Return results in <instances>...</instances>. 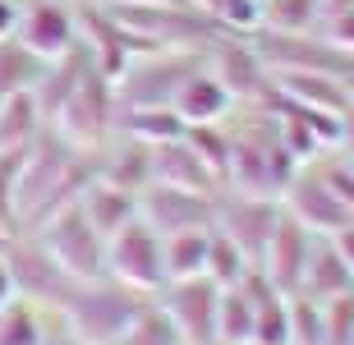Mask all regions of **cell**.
Instances as JSON below:
<instances>
[{
  "instance_id": "obj_20",
  "label": "cell",
  "mask_w": 354,
  "mask_h": 345,
  "mask_svg": "<svg viewBox=\"0 0 354 345\" xmlns=\"http://www.w3.org/2000/svg\"><path fill=\"white\" fill-rule=\"evenodd\" d=\"M184 129L189 124L175 115V106H115V129L111 133H124V138L157 147V143H171V138H184Z\"/></svg>"
},
{
  "instance_id": "obj_38",
  "label": "cell",
  "mask_w": 354,
  "mask_h": 345,
  "mask_svg": "<svg viewBox=\"0 0 354 345\" xmlns=\"http://www.w3.org/2000/svg\"><path fill=\"white\" fill-rule=\"evenodd\" d=\"M19 0H0V41L5 37H14V28H19Z\"/></svg>"
},
{
  "instance_id": "obj_8",
  "label": "cell",
  "mask_w": 354,
  "mask_h": 345,
  "mask_svg": "<svg viewBox=\"0 0 354 345\" xmlns=\"http://www.w3.org/2000/svg\"><path fill=\"white\" fill-rule=\"evenodd\" d=\"M276 221H281V198H272V194H235V189L230 194H216V221L212 226L235 239L239 249L249 253L253 267L263 258Z\"/></svg>"
},
{
  "instance_id": "obj_11",
  "label": "cell",
  "mask_w": 354,
  "mask_h": 345,
  "mask_svg": "<svg viewBox=\"0 0 354 345\" xmlns=\"http://www.w3.org/2000/svg\"><path fill=\"white\" fill-rule=\"evenodd\" d=\"M207 69L225 83V93L235 97V102H244V97L263 102L267 88H272V74H267L258 46L239 41V37H212L207 41Z\"/></svg>"
},
{
  "instance_id": "obj_7",
  "label": "cell",
  "mask_w": 354,
  "mask_h": 345,
  "mask_svg": "<svg viewBox=\"0 0 354 345\" xmlns=\"http://www.w3.org/2000/svg\"><path fill=\"white\" fill-rule=\"evenodd\" d=\"M157 304L175 322L184 345H216V304H221V286L212 277H184L166 281L157 290Z\"/></svg>"
},
{
  "instance_id": "obj_36",
  "label": "cell",
  "mask_w": 354,
  "mask_h": 345,
  "mask_svg": "<svg viewBox=\"0 0 354 345\" xmlns=\"http://www.w3.org/2000/svg\"><path fill=\"white\" fill-rule=\"evenodd\" d=\"M322 175H327V185L336 189V198L345 203V212L354 216V161H336V166H322Z\"/></svg>"
},
{
  "instance_id": "obj_28",
  "label": "cell",
  "mask_w": 354,
  "mask_h": 345,
  "mask_svg": "<svg viewBox=\"0 0 354 345\" xmlns=\"http://www.w3.org/2000/svg\"><path fill=\"white\" fill-rule=\"evenodd\" d=\"M249 253L239 249L230 235H221V230L212 226V239H207V267H203V277H212L216 286H239V281L249 277Z\"/></svg>"
},
{
  "instance_id": "obj_24",
  "label": "cell",
  "mask_w": 354,
  "mask_h": 345,
  "mask_svg": "<svg viewBox=\"0 0 354 345\" xmlns=\"http://www.w3.org/2000/svg\"><path fill=\"white\" fill-rule=\"evenodd\" d=\"M216 345H253V299L244 286H225L216 304Z\"/></svg>"
},
{
  "instance_id": "obj_33",
  "label": "cell",
  "mask_w": 354,
  "mask_h": 345,
  "mask_svg": "<svg viewBox=\"0 0 354 345\" xmlns=\"http://www.w3.org/2000/svg\"><path fill=\"white\" fill-rule=\"evenodd\" d=\"M322 345H354V290L322 299Z\"/></svg>"
},
{
  "instance_id": "obj_26",
  "label": "cell",
  "mask_w": 354,
  "mask_h": 345,
  "mask_svg": "<svg viewBox=\"0 0 354 345\" xmlns=\"http://www.w3.org/2000/svg\"><path fill=\"white\" fill-rule=\"evenodd\" d=\"M41 69H46V60H37V55L28 51L19 37H5V41H0V97L37 88Z\"/></svg>"
},
{
  "instance_id": "obj_27",
  "label": "cell",
  "mask_w": 354,
  "mask_h": 345,
  "mask_svg": "<svg viewBox=\"0 0 354 345\" xmlns=\"http://www.w3.org/2000/svg\"><path fill=\"white\" fill-rule=\"evenodd\" d=\"M115 345H180V332L166 318V308L157 304V295H152V299H143V308L133 313L129 327L115 336Z\"/></svg>"
},
{
  "instance_id": "obj_25",
  "label": "cell",
  "mask_w": 354,
  "mask_h": 345,
  "mask_svg": "<svg viewBox=\"0 0 354 345\" xmlns=\"http://www.w3.org/2000/svg\"><path fill=\"white\" fill-rule=\"evenodd\" d=\"M327 14V0H263L258 32H313Z\"/></svg>"
},
{
  "instance_id": "obj_16",
  "label": "cell",
  "mask_w": 354,
  "mask_h": 345,
  "mask_svg": "<svg viewBox=\"0 0 354 345\" xmlns=\"http://www.w3.org/2000/svg\"><path fill=\"white\" fill-rule=\"evenodd\" d=\"M171 106L184 124H221V120L230 115V106H235V97L225 93V83L216 79L207 65H198L194 74L180 83V93H175Z\"/></svg>"
},
{
  "instance_id": "obj_12",
  "label": "cell",
  "mask_w": 354,
  "mask_h": 345,
  "mask_svg": "<svg viewBox=\"0 0 354 345\" xmlns=\"http://www.w3.org/2000/svg\"><path fill=\"white\" fill-rule=\"evenodd\" d=\"M14 37L24 41L37 60L51 65V60H60V55L79 41V14L69 10V5H60V0H32V5L19 14Z\"/></svg>"
},
{
  "instance_id": "obj_2",
  "label": "cell",
  "mask_w": 354,
  "mask_h": 345,
  "mask_svg": "<svg viewBox=\"0 0 354 345\" xmlns=\"http://www.w3.org/2000/svg\"><path fill=\"white\" fill-rule=\"evenodd\" d=\"M198 65H207V46H161V51H147L143 65H129L115 79V106H171L180 83L194 74Z\"/></svg>"
},
{
  "instance_id": "obj_34",
  "label": "cell",
  "mask_w": 354,
  "mask_h": 345,
  "mask_svg": "<svg viewBox=\"0 0 354 345\" xmlns=\"http://www.w3.org/2000/svg\"><path fill=\"white\" fill-rule=\"evenodd\" d=\"M207 14L212 24L230 28V32H258L263 28V0H212Z\"/></svg>"
},
{
  "instance_id": "obj_40",
  "label": "cell",
  "mask_w": 354,
  "mask_h": 345,
  "mask_svg": "<svg viewBox=\"0 0 354 345\" xmlns=\"http://www.w3.org/2000/svg\"><path fill=\"white\" fill-rule=\"evenodd\" d=\"M14 235H19V230H10L5 221H0V258H5V249H10V239H14Z\"/></svg>"
},
{
  "instance_id": "obj_29",
  "label": "cell",
  "mask_w": 354,
  "mask_h": 345,
  "mask_svg": "<svg viewBox=\"0 0 354 345\" xmlns=\"http://www.w3.org/2000/svg\"><path fill=\"white\" fill-rule=\"evenodd\" d=\"M0 345H46V327H41V308L28 299L0 308Z\"/></svg>"
},
{
  "instance_id": "obj_22",
  "label": "cell",
  "mask_w": 354,
  "mask_h": 345,
  "mask_svg": "<svg viewBox=\"0 0 354 345\" xmlns=\"http://www.w3.org/2000/svg\"><path fill=\"white\" fill-rule=\"evenodd\" d=\"M207 239H212V226L161 235V267H166V281L203 277V267H207Z\"/></svg>"
},
{
  "instance_id": "obj_13",
  "label": "cell",
  "mask_w": 354,
  "mask_h": 345,
  "mask_svg": "<svg viewBox=\"0 0 354 345\" xmlns=\"http://www.w3.org/2000/svg\"><path fill=\"white\" fill-rule=\"evenodd\" d=\"M308 249H313V230L299 226V221L281 207V221H276V230H272V239H267L263 258H258V272H263L281 295H295L304 286Z\"/></svg>"
},
{
  "instance_id": "obj_6",
  "label": "cell",
  "mask_w": 354,
  "mask_h": 345,
  "mask_svg": "<svg viewBox=\"0 0 354 345\" xmlns=\"http://www.w3.org/2000/svg\"><path fill=\"white\" fill-rule=\"evenodd\" d=\"M51 129L69 138L74 147H97L106 133L115 129V83L92 69L88 79L65 97V106L55 111Z\"/></svg>"
},
{
  "instance_id": "obj_21",
  "label": "cell",
  "mask_w": 354,
  "mask_h": 345,
  "mask_svg": "<svg viewBox=\"0 0 354 345\" xmlns=\"http://www.w3.org/2000/svg\"><path fill=\"white\" fill-rule=\"evenodd\" d=\"M97 175L120 189H129V194H143L152 185V147L120 133V143L106 152V161H97Z\"/></svg>"
},
{
  "instance_id": "obj_44",
  "label": "cell",
  "mask_w": 354,
  "mask_h": 345,
  "mask_svg": "<svg viewBox=\"0 0 354 345\" xmlns=\"http://www.w3.org/2000/svg\"><path fill=\"white\" fill-rule=\"evenodd\" d=\"M180 345H184V341H180Z\"/></svg>"
},
{
  "instance_id": "obj_43",
  "label": "cell",
  "mask_w": 354,
  "mask_h": 345,
  "mask_svg": "<svg viewBox=\"0 0 354 345\" xmlns=\"http://www.w3.org/2000/svg\"><path fill=\"white\" fill-rule=\"evenodd\" d=\"M184 5H194V10H198V5H203V10H207V5H212V0H184Z\"/></svg>"
},
{
  "instance_id": "obj_3",
  "label": "cell",
  "mask_w": 354,
  "mask_h": 345,
  "mask_svg": "<svg viewBox=\"0 0 354 345\" xmlns=\"http://www.w3.org/2000/svg\"><path fill=\"white\" fill-rule=\"evenodd\" d=\"M32 235L46 244V253H51V258L65 267L74 281H97V277H106V239L92 230V221L83 216L79 198L65 203L60 212H51L37 230H32Z\"/></svg>"
},
{
  "instance_id": "obj_42",
  "label": "cell",
  "mask_w": 354,
  "mask_h": 345,
  "mask_svg": "<svg viewBox=\"0 0 354 345\" xmlns=\"http://www.w3.org/2000/svg\"><path fill=\"white\" fill-rule=\"evenodd\" d=\"M341 83H345V97H350V106H354V60H350V69H345Z\"/></svg>"
},
{
  "instance_id": "obj_32",
  "label": "cell",
  "mask_w": 354,
  "mask_h": 345,
  "mask_svg": "<svg viewBox=\"0 0 354 345\" xmlns=\"http://www.w3.org/2000/svg\"><path fill=\"white\" fill-rule=\"evenodd\" d=\"M184 138L194 143V152L207 161L212 171H216V180L225 185V161H230V129H225V124H189V129H184Z\"/></svg>"
},
{
  "instance_id": "obj_35",
  "label": "cell",
  "mask_w": 354,
  "mask_h": 345,
  "mask_svg": "<svg viewBox=\"0 0 354 345\" xmlns=\"http://www.w3.org/2000/svg\"><path fill=\"white\" fill-rule=\"evenodd\" d=\"M322 41H331L336 51L354 55V0L345 5H331L327 0V14H322Z\"/></svg>"
},
{
  "instance_id": "obj_1",
  "label": "cell",
  "mask_w": 354,
  "mask_h": 345,
  "mask_svg": "<svg viewBox=\"0 0 354 345\" xmlns=\"http://www.w3.org/2000/svg\"><path fill=\"white\" fill-rule=\"evenodd\" d=\"M143 299H152V295H138L111 277L74 281V290H69L65 304L55 308V318L65 322V332L79 336L83 345H115V336L133 322Z\"/></svg>"
},
{
  "instance_id": "obj_19",
  "label": "cell",
  "mask_w": 354,
  "mask_h": 345,
  "mask_svg": "<svg viewBox=\"0 0 354 345\" xmlns=\"http://www.w3.org/2000/svg\"><path fill=\"white\" fill-rule=\"evenodd\" d=\"M304 295L313 299H331V295L354 290V272L345 267V258L336 253L331 235H313V249H308V267H304Z\"/></svg>"
},
{
  "instance_id": "obj_41",
  "label": "cell",
  "mask_w": 354,
  "mask_h": 345,
  "mask_svg": "<svg viewBox=\"0 0 354 345\" xmlns=\"http://www.w3.org/2000/svg\"><path fill=\"white\" fill-rule=\"evenodd\" d=\"M46 345H83L79 336H69V332H60V336H46Z\"/></svg>"
},
{
  "instance_id": "obj_4",
  "label": "cell",
  "mask_w": 354,
  "mask_h": 345,
  "mask_svg": "<svg viewBox=\"0 0 354 345\" xmlns=\"http://www.w3.org/2000/svg\"><path fill=\"white\" fill-rule=\"evenodd\" d=\"M5 267H10V277H14L19 299H28V304H37V308H51V313L65 304L69 290H74V277L46 253V244H41L32 230H19V235L10 239Z\"/></svg>"
},
{
  "instance_id": "obj_37",
  "label": "cell",
  "mask_w": 354,
  "mask_h": 345,
  "mask_svg": "<svg viewBox=\"0 0 354 345\" xmlns=\"http://www.w3.org/2000/svg\"><path fill=\"white\" fill-rule=\"evenodd\" d=\"M331 244H336V253H341V258H345V267H350V272H354V216H350V221H345L341 230H336V235H331Z\"/></svg>"
},
{
  "instance_id": "obj_17",
  "label": "cell",
  "mask_w": 354,
  "mask_h": 345,
  "mask_svg": "<svg viewBox=\"0 0 354 345\" xmlns=\"http://www.w3.org/2000/svg\"><path fill=\"white\" fill-rule=\"evenodd\" d=\"M272 93L295 102V106H313V111H331V115H345L350 111V97H345V83L336 74H308V69H286V74H272Z\"/></svg>"
},
{
  "instance_id": "obj_39",
  "label": "cell",
  "mask_w": 354,
  "mask_h": 345,
  "mask_svg": "<svg viewBox=\"0 0 354 345\" xmlns=\"http://www.w3.org/2000/svg\"><path fill=\"white\" fill-rule=\"evenodd\" d=\"M19 299V290H14V277H10V267H5V258H0V308L14 304Z\"/></svg>"
},
{
  "instance_id": "obj_14",
  "label": "cell",
  "mask_w": 354,
  "mask_h": 345,
  "mask_svg": "<svg viewBox=\"0 0 354 345\" xmlns=\"http://www.w3.org/2000/svg\"><path fill=\"white\" fill-rule=\"evenodd\" d=\"M152 185L171 189H194V194H221V180L207 161L194 152L189 138H171V143L152 147Z\"/></svg>"
},
{
  "instance_id": "obj_9",
  "label": "cell",
  "mask_w": 354,
  "mask_h": 345,
  "mask_svg": "<svg viewBox=\"0 0 354 345\" xmlns=\"http://www.w3.org/2000/svg\"><path fill=\"white\" fill-rule=\"evenodd\" d=\"M281 207H286L299 226H308L313 235H336V230L350 221L345 203L336 198V189L327 185V175L313 171V166H299L290 175V185L281 189Z\"/></svg>"
},
{
  "instance_id": "obj_23",
  "label": "cell",
  "mask_w": 354,
  "mask_h": 345,
  "mask_svg": "<svg viewBox=\"0 0 354 345\" xmlns=\"http://www.w3.org/2000/svg\"><path fill=\"white\" fill-rule=\"evenodd\" d=\"M41 111H37V97H32V88L28 93H10L0 97V147H24L32 143L41 133Z\"/></svg>"
},
{
  "instance_id": "obj_15",
  "label": "cell",
  "mask_w": 354,
  "mask_h": 345,
  "mask_svg": "<svg viewBox=\"0 0 354 345\" xmlns=\"http://www.w3.org/2000/svg\"><path fill=\"white\" fill-rule=\"evenodd\" d=\"M79 32H83V46H88L92 65H97V74H106V79L115 83L124 69H129V55L138 51L129 41V32L111 19V10H83L79 14Z\"/></svg>"
},
{
  "instance_id": "obj_10",
  "label": "cell",
  "mask_w": 354,
  "mask_h": 345,
  "mask_svg": "<svg viewBox=\"0 0 354 345\" xmlns=\"http://www.w3.org/2000/svg\"><path fill=\"white\" fill-rule=\"evenodd\" d=\"M138 216L157 235L171 230H194L216 221V194H194V189H171V185H147L138 194Z\"/></svg>"
},
{
  "instance_id": "obj_18",
  "label": "cell",
  "mask_w": 354,
  "mask_h": 345,
  "mask_svg": "<svg viewBox=\"0 0 354 345\" xmlns=\"http://www.w3.org/2000/svg\"><path fill=\"white\" fill-rule=\"evenodd\" d=\"M79 207L92 221V230H97L102 239H111L120 226H129L133 216H138V194L111 185V180H102V175H92L88 185H83V194H79Z\"/></svg>"
},
{
  "instance_id": "obj_30",
  "label": "cell",
  "mask_w": 354,
  "mask_h": 345,
  "mask_svg": "<svg viewBox=\"0 0 354 345\" xmlns=\"http://www.w3.org/2000/svg\"><path fill=\"white\" fill-rule=\"evenodd\" d=\"M286 308H290V345H322V299L313 295H286Z\"/></svg>"
},
{
  "instance_id": "obj_31",
  "label": "cell",
  "mask_w": 354,
  "mask_h": 345,
  "mask_svg": "<svg viewBox=\"0 0 354 345\" xmlns=\"http://www.w3.org/2000/svg\"><path fill=\"white\" fill-rule=\"evenodd\" d=\"M24 157H28V143L24 147H0V221L10 230H19V175H24Z\"/></svg>"
},
{
  "instance_id": "obj_5",
  "label": "cell",
  "mask_w": 354,
  "mask_h": 345,
  "mask_svg": "<svg viewBox=\"0 0 354 345\" xmlns=\"http://www.w3.org/2000/svg\"><path fill=\"white\" fill-rule=\"evenodd\" d=\"M106 277L129 286L138 295H157L166 286V267H161V235L147 226L143 216H133L129 226H120L106 239Z\"/></svg>"
}]
</instances>
